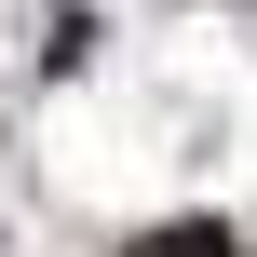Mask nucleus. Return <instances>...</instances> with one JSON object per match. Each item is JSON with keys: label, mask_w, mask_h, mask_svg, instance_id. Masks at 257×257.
<instances>
[{"label": "nucleus", "mask_w": 257, "mask_h": 257, "mask_svg": "<svg viewBox=\"0 0 257 257\" xmlns=\"http://www.w3.org/2000/svg\"><path fill=\"white\" fill-rule=\"evenodd\" d=\"M136 257H244V230H230V217H163Z\"/></svg>", "instance_id": "1"}]
</instances>
